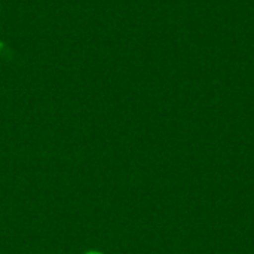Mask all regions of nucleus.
Segmentation results:
<instances>
[{"instance_id": "f257e3e1", "label": "nucleus", "mask_w": 254, "mask_h": 254, "mask_svg": "<svg viewBox=\"0 0 254 254\" xmlns=\"http://www.w3.org/2000/svg\"><path fill=\"white\" fill-rule=\"evenodd\" d=\"M82 254H104L101 250H95V249H92V250H86V252H83Z\"/></svg>"}]
</instances>
